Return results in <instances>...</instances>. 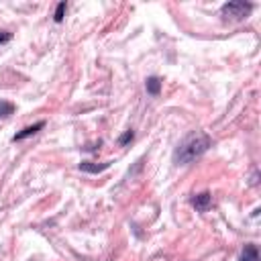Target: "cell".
Instances as JSON below:
<instances>
[{"label": "cell", "instance_id": "9", "mask_svg": "<svg viewBox=\"0 0 261 261\" xmlns=\"http://www.w3.org/2000/svg\"><path fill=\"white\" fill-rule=\"evenodd\" d=\"M65 8H67V4H65V2H59V4H57V8H55V14H53V19H55V23H61V21H63Z\"/></svg>", "mask_w": 261, "mask_h": 261}, {"label": "cell", "instance_id": "8", "mask_svg": "<svg viewBox=\"0 0 261 261\" xmlns=\"http://www.w3.org/2000/svg\"><path fill=\"white\" fill-rule=\"evenodd\" d=\"M14 112V104L6 102V100H0V118H6Z\"/></svg>", "mask_w": 261, "mask_h": 261}, {"label": "cell", "instance_id": "1", "mask_svg": "<svg viewBox=\"0 0 261 261\" xmlns=\"http://www.w3.org/2000/svg\"><path fill=\"white\" fill-rule=\"evenodd\" d=\"M212 137L206 135V133H190L184 141L176 147V151H173V161H176L178 165H188L196 161L198 157H202V155L212 147Z\"/></svg>", "mask_w": 261, "mask_h": 261}, {"label": "cell", "instance_id": "4", "mask_svg": "<svg viewBox=\"0 0 261 261\" xmlns=\"http://www.w3.org/2000/svg\"><path fill=\"white\" fill-rule=\"evenodd\" d=\"M112 161H104V163H92V161H82L80 163V169L86 171V173H100L104 169H108Z\"/></svg>", "mask_w": 261, "mask_h": 261}, {"label": "cell", "instance_id": "5", "mask_svg": "<svg viewBox=\"0 0 261 261\" xmlns=\"http://www.w3.org/2000/svg\"><path fill=\"white\" fill-rule=\"evenodd\" d=\"M43 127H45V123H43V120H39V123H35L33 127H27V129H23L21 133H16V135L12 137V141H23V139H27V137H31V135H35V133H39Z\"/></svg>", "mask_w": 261, "mask_h": 261}, {"label": "cell", "instance_id": "6", "mask_svg": "<svg viewBox=\"0 0 261 261\" xmlns=\"http://www.w3.org/2000/svg\"><path fill=\"white\" fill-rule=\"evenodd\" d=\"M239 261H259V249H257V245H253V243L245 245V249H243Z\"/></svg>", "mask_w": 261, "mask_h": 261}, {"label": "cell", "instance_id": "2", "mask_svg": "<svg viewBox=\"0 0 261 261\" xmlns=\"http://www.w3.org/2000/svg\"><path fill=\"white\" fill-rule=\"evenodd\" d=\"M253 10V4L251 2H243V0H235V2H227L222 4L220 12L224 19H231V21H243L247 19Z\"/></svg>", "mask_w": 261, "mask_h": 261}, {"label": "cell", "instance_id": "3", "mask_svg": "<svg viewBox=\"0 0 261 261\" xmlns=\"http://www.w3.org/2000/svg\"><path fill=\"white\" fill-rule=\"evenodd\" d=\"M210 202H212L210 192H202V194H198V196L192 198L194 208H196V210H200V212H206L208 208H210Z\"/></svg>", "mask_w": 261, "mask_h": 261}, {"label": "cell", "instance_id": "7", "mask_svg": "<svg viewBox=\"0 0 261 261\" xmlns=\"http://www.w3.org/2000/svg\"><path fill=\"white\" fill-rule=\"evenodd\" d=\"M145 88H147V92H149L151 96H157V94L161 92V80H159L157 76H151V78H147V82H145Z\"/></svg>", "mask_w": 261, "mask_h": 261}, {"label": "cell", "instance_id": "10", "mask_svg": "<svg viewBox=\"0 0 261 261\" xmlns=\"http://www.w3.org/2000/svg\"><path fill=\"white\" fill-rule=\"evenodd\" d=\"M133 137H135V133H133V131H127L125 135L118 137V145H127L129 141H133Z\"/></svg>", "mask_w": 261, "mask_h": 261}, {"label": "cell", "instance_id": "11", "mask_svg": "<svg viewBox=\"0 0 261 261\" xmlns=\"http://www.w3.org/2000/svg\"><path fill=\"white\" fill-rule=\"evenodd\" d=\"M12 39V35L6 33V31H0V43H8Z\"/></svg>", "mask_w": 261, "mask_h": 261}]
</instances>
